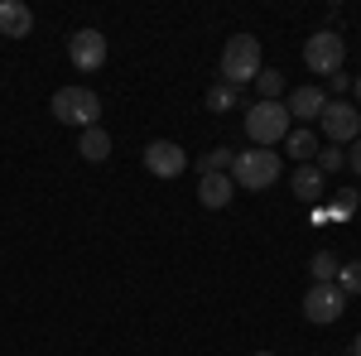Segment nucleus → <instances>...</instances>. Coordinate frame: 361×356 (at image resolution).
<instances>
[{
  "label": "nucleus",
  "instance_id": "obj_1",
  "mask_svg": "<svg viewBox=\"0 0 361 356\" xmlns=\"http://www.w3.org/2000/svg\"><path fill=\"white\" fill-rule=\"evenodd\" d=\"M260 78V39L255 34H231L222 49V82H231L241 92V82Z\"/></svg>",
  "mask_w": 361,
  "mask_h": 356
},
{
  "label": "nucleus",
  "instance_id": "obj_2",
  "mask_svg": "<svg viewBox=\"0 0 361 356\" xmlns=\"http://www.w3.org/2000/svg\"><path fill=\"white\" fill-rule=\"evenodd\" d=\"M289 130H294V121H289L284 102H255V106H250L246 135L255 140V149H275V145H284Z\"/></svg>",
  "mask_w": 361,
  "mask_h": 356
},
{
  "label": "nucleus",
  "instance_id": "obj_3",
  "mask_svg": "<svg viewBox=\"0 0 361 356\" xmlns=\"http://www.w3.org/2000/svg\"><path fill=\"white\" fill-rule=\"evenodd\" d=\"M279 154L275 149H236V164H231V183L246 192H260L279 178Z\"/></svg>",
  "mask_w": 361,
  "mask_h": 356
},
{
  "label": "nucleus",
  "instance_id": "obj_4",
  "mask_svg": "<svg viewBox=\"0 0 361 356\" xmlns=\"http://www.w3.org/2000/svg\"><path fill=\"white\" fill-rule=\"evenodd\" d=\"M54 116L63 125H78V130H92L97 116H102V97L92 87H58L54 92Z\"/></svg>",
  "mask_w": 361,
  "mask_h": 356
},
{
  "label": "nucleus",
  "instance_id": "obj_5",
  "mask_svg": "<svg viewBox=\"0 0 361 356\" xmlns=\"http://www.w3.org/2000/svg\"><path fill=\"white\" fill-rule=\"evenodd\" d=\"M342 58H347V44H342V34H333V29H318L304 44V63H308V73H318V78L342 73Z\"/></svg>",
  "mask_w": 361,
  "mask_h": 356
},
{
  "label": "nucleus",
  "instance_id": "obj_6",
  "mask_svg": "<svg viewBox=\"0 0 361 356\" xmlns=\"http://www.w3.org/2000/svg\"><path fill=\"white\" fill-rule=\"evenodd\" d=\"M318 125H323V135L333 140V145H352V140H361V111L357 102H328L323 106V116H318Z\"/></svg>",
  "mask_w": 361,
  "mask_h": 356
},
{
  "label": "nucleus",
  "instance_id": "obj_7",
  "mask_svg": "<svg viewBox=\"0 0 361 356\" xmlns=\"http://www.w3.org/2000/svg\"><path fill=\"white\" fill-rule=\"evenodd\" d=\"M342 308H347V294H342L337 284H308V294H304V318L308 323L328 328V323L342 318Z\"/></svg>",
  "mask_w": 361,
  "mask_h": 356
},
{
  "label": "nucleus",
  "instance_id": "obj_8",
  "mask_svg": "<svg viewBox=\"0 0 361 356\" xmlns=\"http://www.w3.org/2000/svg\"><path fill=\"white\" fill-rule=\"evenodd\" d=\"M68 58H73L78 73H97V68L106 63V34H102V29H78V34L68 39Z\"/></svg>",
  "mask_w": 361,
  "mask_h": 356
},
{
  "label": "nucleus",
  "instance_id": "obj_9",
  "mask_svg": "<svg viewBox=\"0 0 361 356\" xmlns=\"http://www.w3.org/2000/svg\"><path fill=\"white\" fill-rule=\"evenodd\" d=\"M145 168H149L154 178H178V173L188 168V154H183V145H173V140H149V145H145Z\"/></svg>",
  "mask_w": 361,
  "mask_h": 356
},
{
  "label": "nucleus",
  "instance_id": "obj_10",
  "mask_svg": "<svg viewBox=\"0 0 361 356\" xmlns=\"http://www.w3.org/2000/svg\"><path fill=\"white\" fill-rule=\"evenodd\" d=\"M323 106H328V92L323 87H294L289 97H284V111H289V121H304V130L323 116Z\"/></svg>",
  "mask_w": 361,
  "mask_h": 356
},
{
  "label": "nucleus",
  "instance_id": "obj_11",
  "mask_svg": "<svg viewBox=\"0 0 361 356\" xmlns=\"http://www.w3.org/2000/svg\"><path fill=\"white\" fill-rule=\"evenodd\" d=\"M34 29V10L25 0H0V39H29Z\"/></svg>",
  "mask_w": 361,
  "mask_h": 356
},
{
  "label": "nucleus",
  "instance_id": "obj_12",
  "mask_svg": "<svg viewBox=\"0 0 361 356\" xmlns=\"http://www.w3.org/2000/svg\"><path fill=\"white\" fill-rule=\"evenodd\" d=\"M236 197V183H231V173H202L197 178V202L207 207V212H217Z\"/></svg>",
  "mask_w": 361,
  "mask_h": 356
},
{
  "label": "nucleus",
  "instance_id": "obj_13",
  "mask_svg": "<svg viewBox=\"0 0 361 356\" xmlns=\"http://www.w3.org/2000/svg\"><path fill=\"white\" fill-rule=\"evenodd\" d=\"M78 154H82L87 164H102V159L111 154V135H106L102 125H92V130H82V135H78Z\"/></svg>",
  "mask_w": 361,
  "mask_h": 356
},
{
  "label": "nucleus",
  "instance_id": "obj_14",
  "mask_svg": "<svg viewBox=\"0 0 361 356\" xmlns=\"http://www.w3.org/2000/svg\"><path fill=\"white\" fill-rule=\"evenodd\" d=\"M289 183H294V197H304V202H318L323 197V173H318V164H299Z\"/></svg>",
  "mask_w": 361,
  "mask_h": 356
},
{
  "label": "nucleus",
  "instance_id": "obj_15",
  "mask_svg": "<svg viewBox=\"0 0 361 356\" xmlns=\"http://www.w3.org/2000/svg\"><path fill=\"white\" fill-rule=\"evenodd\" d=\"M284 149H289L299 164H313V159H318V135L299 125V130H289V135H284Z\"/></svg>",
  "mask_w": 361,
  "mask_h": 356
},
{
  "label": "nucleus",
  "instance_id": "obj_16",
  "mask_svg": "<svg viewBox=\"0 0 361 356\" xmlns=\"http://www.w3.org/2000/svg\"><path fill=\"white\" fill-rule=\"evenodd\" d=\"M337 270H342V260H337L333 250H318V255L308 260V274H313V284H337Z\"/></svg>",
  "mask_w": 361,
  "mask_h": 356
},
{
  "label": "nucleus",
  "instance_id": "obj_17",
  "mask_svg": "<svg viewBox=\"0 0 361 356\" xmlns=\"http://www.w3.org/2000/svg\"><path fill=\"white\" fill-rule=\"evenodd\" d=\"M231 164H236V149L217 145V149H207V154L197 159V178H202V173H231Z\"/></svg>",
  "mask_w": 361,
  "mask_h": 356
},
{
  "label": "nucleus",
  "instance_id": "obj_18",
  "mask_svg": "<svg viewBox=\"0 0 361 356\" xmlns=\"http://www.w3.org/2000/svg\"><path fill=\"white\" fill-rule=\"evenodd\" d=\"M255 92H260V102H279V97H284V73H275V68H260Z\"/></svg>",
  "mask_w": 361,
  "mask_h": 356
},
{
  "label": "nucleus",
  "instance_id": "obj_19",
  "mask_svg": "<svg viewBox=\"0 0 361 356\" xmlns=\"http://www.w3.org/2000/svg\"><path fill=\"white\" fill-rule=\"evenodd\" d=\"M236 102H241V92H236L231 82H212L207 87V111H231Z\"/></svg>",
  "mask_w": 361,
  "mask_h": 356
},
{
  "label": "nucleus",
  "instance_id": "obj_20",
  "mask_svg": "<svg viewBox=\"0 0 361 356\" xmlns=\"http://www.w3.org/2000/svg\"><path fill=\"white\" fill-rule=\"evenodd\" d=\"M357 207H361V197L352 188H342L333 197V207H328V217H333V221H352V217H357Z\"/></svg>",
  "mask_w": 361,
  "mask_h": 356
},
{
  "label": "nucleus",
  "instance_id": "obj_21",
  "mask_svg": "<svg viewBox=\"0 0 361 356\" xmlns=\"http://www.w3.org/2000/svg\"><path fill=\"white\" fill-rule=\"evenodd\" d=\"M313 164H318V173H323V178H328V173H337V168L347 164V149H342V145H333V149H318V159H313Z\"/></svg>",
  "mask_w": 361,
  "mask_h": 356
},
{
  "label": "nucleus",
  "instance_id": "obj_22",
  "mask_svg": "<svg viewBox=\"0 0 361 356\" xmlns=\"http://www.w3.org/2000/svg\"><path fill=\"white\" fill-rule=\"evenodd\" d=\"M337 289H342V294H361V260H347V265L337 270Z\"/></svg>",
  "mask_w": 361,
  "mask_h": 356
},
{
  "label": "nucleus",
  "instance_id": "obj_23",
  "mask_svg": "<svg viewBox=\"0 0 361 356\" xmlns=\"http://www.w3.org/2000/svg\"><path fill=\"white\" fill-rule=\"evenodd\" d=\"M352 82H357V78H347V73H333V78H328V92H333L337 102H347V92H352Z\"/></svg>",
  "mask_w": 361,
  "mask_h": 356
},
{
  "label": "nucleus",
  "instance_id": "obj_24",
  "mask_svg": "<svg viewBox=\"0 0 361 356\" xmlns=\"http://www.w3.org/2000/svg\"><path fill=\"white\" fill-rule=\"evenodd\" d=\"M347 164H352V173L361 178V140H352V145H347Z\"/></svg>",
  "mask_w": 361,
  "mask_h": 356
},
{
  "label": "nucleus",
  "instance_id": "obj_25",
  "mask_svg": "<svg viewBox=\"0 0 361 356\" xmlns=\"http://www.w3.org/2000/svg\"><path fill=\"white\" fill-rule=\"evenodd\" d=\"M352 97H357V111H361V78H357V82H352Z\"/></svg>",
  "mask_w": 361,
  "mask_h": 356
},
{
  "label": "nucleus",
  "instance_id": "obj_26",
  "mask_svg": "<svg viewBox=\"0 0 361 356\" xmlns=\"http://www.w3.org/2000/svg\"><path fill=\"white\" fill-rule=\"evenodd\" d=\"M352 356H361V332H357V342H352Z\"/></svg>",
  "mask_w": 361,
  "mask_h": 356
},
{
  "label": "nucleus",
  "instance_id": "obj_27",
  "mask_svg": "<svg viewBox=\"0 0 361 356\" xmlns=\"http://www.w3.org/2000/svg\"><path fill=\"white\" fill-rule=\"evenodd\" d=\"M255 356H275V352H255Z\"/></svg>",
  "mask_w": 361,
  "mask_h": 356
}]
</instances>
